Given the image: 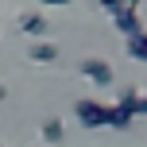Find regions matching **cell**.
I'll list each match as a JSON object with an SVG mask.
<instances>
[{
    "mask_svg": "<svg viewBox=\"0 0 147 147\" xmlns=\"http://www.w3.org/2000/svg\"><path fill=\"white\" fill-rule=\"evenodd\" d=\"M140 89H120V97H116V105H109V112H112V120H109V128H128L136 116H140Z\"/></svg>",
    "mask_w": 147,
    "mask_h": 147,
    "instance_id": "1",
    "label": "cell"
},
{
    "mask_svg": "<svg viewBox=\"0 0 147 147\" xmlns=\"http://www.w3.org/2000/svg\"><path fill=\"white\" fill-rule=\"evenodd\" d=\"M74 116H78V124H81V128H109L112 112H109V105L93 101V97H81V101L74 105Z\"/></svg>",
    "mask_w": 147,
    "mask_h": 147,
    "instance_id": "2",
    "label": "cell"
},
{
    "mask_svg": "<svg viewBox=\"0 0 147 147\" xmlns=\"http://www.w3.org/2000/svg\"><path fill=\"white\" fill-rule=\"evenodd\" d=\"M78 74H81L85 81H93L97 89H109V85H112V66H109L105 58H81V62H78Z\"/></svg>",
    "mask_w": 147,
    "mask_h": 147,
    "instance_id": "3",
    "label": "cell"
},
{
    "mask_svg": "<svg viewBox=\"0 0 147 147\" xmlns=\"http://www.w3.org/2000/svg\"><path fill=\"white\" fill-rule=\"evenodd\" d=\"M112 23H116V31H120V35H136V31H143V23H140V16H136V8H116V12H112Z\"/></svg>",
    "mask_w": 147,
    "mask_h": 147,
    "instance_id": "4",
    "label": "cell"
},
{
    "mask_svg": "<svg viewBox=\"0 0 147 147\" xmlns=\"http://www.w3.org/2000/svg\"><path fill=\"white\" fill-rule=\"evenodd\" d=\"M47 27H51V23H47L39 12H23V16H20V31H23V35H31V39L47 35Z\"/></svg>",
    "mask_w": 147,
    "mask_h": 147,
    "instance_id": "5",
    "label": "cell"
},
{
    "mask_svg": "<svg viewBox=\"0 0 147 147\" xmlns=\"http://www.w3.org/2000/svg\"><path fill=\"white\" fill-rule=\"evenodd\" d=\"M124 51L132 62H147V31H136V35L124 39Z\"/></svg>",
    "mask_w": 147,
    "mask_h": 147,
    "instance_id": "6",
    "label": "cell"
},
{
    "mask_svg": "<svg viewBox=\"0 0 147 147\" xmlns=\"http://www.w3.org/2000/svg\"><path fill=\"white\" fill-rule=\"evenodd\" d=\"M27 58H31V62H39V66H47V62L58 58V47H54V43H31Z\"/></svg>",
    "mask_w": 147,
    "mask_h": 147,
    "instance_id": "7",
    "label": "cell"
},
{
    "mask_svg": "<svg viewBox=\"0 0 147 147\" xmlns=\"http://www.w3.org/2000/svg\"><path fill=\"white\" fill-rule=\"evenodd\" d=\"M62 136H66V128H62V120H43V147H54V143H62Z\"/></svg>",
    "mask_w": 147,
    "mask_h": 147,
    "instance_id": "8",
    "label": "cell"
},
{
    "mask_svg": "<svg viewBox=\"0 0 147 147\" xmlns=\"http://www.w3.org/2000/svg\"><path fill=\"white\" fill-rule=\"evenodd\" d=\"M97 4H101L105 12H116V8H124V0H97Z\"/></svg>",
    "mask_w": 147,
    "mask_h": 147,
    "instance_id": "9",
    "label": "cell"
},
{
    "mask_svg": "<svg viewBox=\"0 0 147 147\" xmlns=\"http://www.w3.org/2000/svg\"><path fill=\"white\" fill-rule=\"evenodd\" d=\"M39 4H43V8H66L70 0H39Z\"/></svg>",
    "mask_w": 147,
    "mask_h": 147,
    "instance_id": "10",
    "label": "cell"
},
{
    "mask_svg": "<svg viewBox=\"0 0 147 147\" xmlns=\"http://www.w3.org/2000/svg\"><path fill=\"white\" fill-rule=\"evenodd\" d=\"M136 112H140V116H147V93H140V109H136Z\"/></svg>",
    "mask_w": 147,
    "mask_h": 147,
    "instance_id": "11",
    "label": "cell"
},
{
    "mask_svg": "<svg viewBox=\"0 0 147 147\" xmlns=\"http://www.w3.org/2000/svg\"><path fill=\"white\" fill-rule=\"evenodd\" d=\"M4 97H8V89H4V81H0V101H4Z\"/></svg>",
    "mask_w": 147,
    "mask_h": 147,
    "instance_id": "12",
    "label": "cell"
},
{
    "mask_svg": "<svg viewBox=\"0 0 147 147\" xmlns=\"http://www.w3.org/2000/svg\"><path fill=\"white\" fill-rule=\"evenodd\" d=\"M0 147H4V143H0Z\"/></svg>",
    "mask_w": 147,
    "mask_h": 147,
    "instance_id": "13",
    "label": "cell"
}]
</instances>
